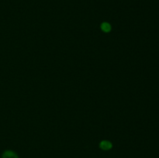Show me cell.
I'll use <instances>...</instances> for the list:
<instances>
[{
	"mask_svg": "<svg viewBox=\"0 0 159 158\" xmlns=\"http://www.w3.org/2000/svg\"><path fill=\"white\" fill-rule=\"evenodd\" d=\"M99 147L102 150H109L113 147V144L112 143L108 140H102L99 143Z\"/></svg>",
	"mask_w": 159,
	"mask_h": 158,
	"instance_id": "cell-1",
	"label": "cell"
},
{
	"mask_svg": "<svg viewBox=\"0 0 159 158\" xmlns=\"http://www.w3.org/2000/svg\"><path fill=\"white\" fill-rule=\"evenodd\" d=\"M2 158H19L18 155L15 153L14 151L7 150L4 151L2 155Z\"/></svg>",
	"mask_w": 159,
	"mask_h": 158,
	"instance_id": "cell-2",
	"label": "cell"
},
{
	"mask_svg": "<svg viewBox=\"0 0 159 158\" xmlns=\"http://www.w3.org/2000/svg\"><path fill=\"white\" fill-rule=\"evenodd\" d=\"M100 27H101V30H102L104 33L110 32L111 29H112L111 25L109 23H107V22H104V23H102V24H101V26H100Z\"/></svg>",
	"mask_w": 159,
	"mask_h": 158,
	"instance_id": "cell-3",
	"label": "cell"
}]
</instances>
